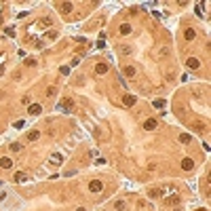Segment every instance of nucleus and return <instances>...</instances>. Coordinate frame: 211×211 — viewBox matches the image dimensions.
Returning <instances> with one entry per match:
<instances>
[{"instance_id":"b1692460","label":"nucleus","mask_w":211,"mask_h":211,"mask_svg":"<svg viewBox=\"0 0 211 211\" xmlns=\"http://www.w3.org/2000/svg\"><path fill=\"white\" fill-rule=\"evenodd\" d=\"M25 66H36V59H32V57H28V59H25Z\"/></svg>"},{"instance_id":"6ab92c4d","label":"nucleus","mask_w":211,"mask_h":211,"mask_svg":"<svg viewBox=\"0 0 211 211\" xmlns=\"http://www.w3.org/2000/svg\"><path fill=\"white\" fill-rule=\"evenodd\" d=\"M152 106H154V108H163V106H165V99H154Z\"/></svg>"},{"instance_id":"5701e85b","label":"nucleus","mask_w":211,"mask_h":211,"mask_svg":"<svg viewBox=\"0 0 211 211\" xmlns=\"http://www.w3.org/2000/svg\"><path fill=\"white\" fill-rule=\"evenodd\" d=\"M57 36H59V34H57V32H55V30H51V32H49V38H51V40H55V38H57Z\"/></svg>"},{"instance_id":"39448f33","label":"nucleus","mask_w":211,"mask_h":211,"mask_svg":"<svg viewBox=\"0 0 211 211\" xmlns=\"http://www.w3.org/2000/svg\"><path fill=\"white\" fill-rule=\"evenodd\" d=\"M163 190H160V188H150V190H148V196L150 198H160V196H163Z\"/></svg>"},{"instance_id":"412c9836","label":"nucleus","mask_w":211,"mask_h":211,"mask_svg":"<svg viewBox=\"0 0 211 211\" xmlns=\"http://www.w3.org/2000/svg\"><path fill=\"white\" fill-rule=\"evenodd\" d=\"M167 203H169V205H177V203H180V196H171V198H167Z\"/></svg>"},{"instance_id":"c85d7f7f","label":"nucleus","mask_w":211,"mask_h":211,"mask_svg":"<svg viewBox=\"0 0 211 211\" xmlns=\"http://www.w3.org/2000/svg\"><path fill=\"white\" fill-rule=\"evenodd\" d=\"M2 74H4V68H2V66H0V76H2Z\"/></svg>"},{"instance_id":"1a4fd4ad","label":"nucleus","mask_w":211,"mask_h":211,"mask_svg":"<svg viewBox=\"0 0 211 211\" xmlns=\"http://www.w3.org/2000/svg\"><path fill=\"white\" fill-rule=\"evenodd\" d=\"M184 38H186V40H194V38H196V32H194L192 28H188L186 32H184Z\"/></svg>"},{"instance_id":"20e7f679","label":"nucleus","mask_w":211,"mask_h":211,"mask_svg":"<svg viewBox=\"0 0 211 211\" xmlns=\"http://www.w3.org/2000/svg\"><path fill=\"white\" fill-rule=\"evenodd\" d=\"M13 182H17V184H23V182H28V175H25L23 171H17L13 175Z\"/></svg>"},{"instance_id":"a211bd4d","label":"nucleus","mask_w":211,"mask_h":211,"mask_svg":"<svg viewBox=\"0 0 211 211\" xmlns=\"http://www.w3.org/2000/svg\"><path fill=\"white\" fill-rule=\"evenodd\" d=\"M51 160H53V163H61V160H63V156H61V154H57V152H55V154H53V156H51Z\"/></svg>"},{"instance_id":"393cba45","label":"nucleus","mask_w":211,"mask_h":211,"mask_svg":"<svg viewBox=\"0 0 211 211\" xmlns=\"http://www.w3.org/2000/svg\"><path fill=\"white\" fill-rule=\"evenodd\" d=\"M55 93H57V89H55V87H49V91H47V95H51V97H53V95H55Z\"/></svg>"},{"instance_id":"9b49d317","label":"nucleus","mask_w":211,"mask_h":211,"mask_svg":"<svg viewBox=\"0 0 211 211\" xmlns=\"http://www.w3.org/2000/svg\"><path fill=\"white\" fill-rule=\"evenodd\" d=\"M72 108H74V101H72V99H66V101L61 104V110H63V112H70Z\"/></svg>"},{"instance_id":"aec40b11","label":"nucleus","mask_w":211,"mask_h":211,"mask_svg":"<svg viewBox=\"0 0 211 211\" xmlns=\"http://www.w3.org/2000/svg\"><path fill=\"white\" fill-rule=\"evenodd\" d=\"M11 150H13V152H19V150H21V144H19V142L11 144Z\"/></svg>"},{"instance_id":"7ed1b4c3","label":"nucleus","mask_w":211,"mask_h":211,"mask_svg":"<svg viewBox=\"0 0 211 211\" xmlns=\"http://www.w3.org/2000/svg\"><path fill=\"white\" fill-rule=\"evenodd\" d=\"M186 66L190 68V70H198V68H201V61H198L196 57H190V59L186 61Z\"/></svg>"},{"instance_id":"f3484780","label":"nucleus","mask_w":211,"mask_h":211,"mask_svg":"<svg viewBox=\"0 0 211 211\" xmlns=\"http://www.w3.org/2000/svg\"><path fill=\"white\" fill-rule=\"evenodd\" d=\"M61 11H63V13H70V11H72V2H63L61 4Z\"/></svg>"},{"instance_id":"a878e982","label":"nucleus","mask_w":211,"mask_h":211,"mask_svg":"<svg viewBox=\"0 0 211 211\" xmlns=\"http://www.w3.org/2000/svg\"><path fill=\"white\" fill-rule=\"evenodd\" d=\"M4 34H7V36H15V30L13 28H7V30H4Z\"/></svg>"},{"instance_id":"4be33fe9","label":"nucleus","mask_w":211,"mask_h":211,"mask_svg":"<svg viewBox=\"0 0 211 211\" xmlns=\"http://www.w3.org/2000/svg\"><path fill=\"white\" fill-rule=\"evenodd\" d=\"M120 53H122V55H129V53H131V49H129L127 45H122V49H120Z\"/></svg>"},{"instance_id":"4468645a","label":"nucleus","mask_w":211,"mask_h":211,"mask_svg":"<svg viewBox=\"0 0 211 211\" xmlns=\"http://www.w3.org/2000/svg\"><path fill=\"white\" fill-rule=\"evenodd\" d=\"M95 72H97V74H106V72H108V66H106V63H99V66L95 68Z\"/></svg>"},{"instance_id":"f257e3e1","label":"nucleus","mask_w":211,"mask_h":211,"mask_svg":"<svg viewBox=\"0 0 211 211\" xmlns=\"http://www.w3.org/2000/svg\"><path fill=\"white\" fill-rule=\"evenodd\" d=\"M89 190H91V192H101V190H104V184L97 182V180H93V182L89 184Z\"/></svg>"},{"instance_id":"423d86ee","label":"nucleus","mask_w":211,"mask_h":211,"mask_svg":"<svg viewBox=\"0 0 211 211\" xmlns=\"http://www.w3.org/2000/svg\"><path fill=\"white\" fill-rule=\"evenodd\" d=\"M192 167H194V160L192 158H184L182 160V169L184 171H192Z\"/></svg>"},{"instance_id":"9d476101","label":"nucleus","mask_w":211,"mask_h":211,"mask_svg":"<svg viewBox=\"0 0 211 211\" xmlns=\"http://www.w3.org/2000/svg\"><path fill=\"white\" fill-rule=\"evenodd\" d=\"M144 129H146V131H150V129H156V120H154V118H148V120L144 122Z\"/></svg>"},{"instance_id":"dca6fc26","label":"nucleus","mask_w":211,"mask_h":211,"mask_svg":"<svg viewBox=\"0 0 211 211\" xmlns=\"http://www.w3.org/2000/svg\"><path fill=\"white\" fill-rule=\"evenodd\" d=\"M190 139H192V137H190L188 133H182V135H180V142H182V144H190Z\"/></svg>"},{"instance_id":"f8f14e48","label":"nucleus","mask_w":211,"mask_h":211,"mask_svg":"<svg viewBox=\"0 0 211 211\" xmlns=\"http://www.w3.org/2000/svg\"><path fill=\"white\" fill-rule=\"evenodd\" d=\"M118 32H120V34H122V36H127V34H131V25H129V23H122V25H120V30H118Z\"/></svg>"},{"instance_id":"ddd939ff","label":"nucleus","mask_w":211,"mask_h":211,"mask_svg":"<svg viewBox=\"0 0 211 211\" xmlns=\"http://www.w3.org/2000/svg\"><path fill=\"white\" fill-rule=\"evenodd\" d=\"M38 137H40V131H30L28 133V142H36Z\"/></svg>"},{"instance_id":"7c9ffc66","label":"nucleus","mask_w":211,"mask_h":211,"mask_svg":"<svg viewBox=\"0 0 211 211\" xmlns=\"http://www.w3.org/2000/svg\"><path fill=\"white\" fill-rule=\"evenodd\" d=\"M76 211H87V209H83V207H78V209H76Z\"/></svg>"},{"instance_id":"f03ea898","label":"nucleus","mask_w":211,"mask_h":211,"mask_svg":"<svg viewBox=\"0 0 211 211\" xmlns=\"http://www.w3.org/2000/svg\"><path fill=\"white\" fill-rule=\"evenodd\" d=\"M135 101H137V97H135V95H131V93L122 95V104H125V106H135Z\"/></svg>"},{"instance_id":"c756f323","label":"nucleus","mask_w":211,"mask_h":211,"mask_svg":"<svg viewBox=\"0 0 211 211\" xmlns=\"http://www.w3.org/2000/svg\"><path fill=\"white\" fill-rule=\"evenodd\" d=\"M2 198H4V192H0V201H2Z\"/></svg>"},{"instance_id":"cd10ccee","label":"nucleus","mask_w":211,"mask_h":211,"mask_svg":"<svg viewBox=\"0 0 211 211\" xmlns=\"http://www.w3.org/2000/svg\"><path fill=\"white\" fill-rule=\"evenodd\" d=\"M23 125H25L23 120H17V122H15V129H21V127H23Z\"/></svg>"},{"instance_id":"2eb2a0df","label":"nucleus","mask_w":211,"mask_h":211,"mask_svg":"<svg viewBox=\"0 0 211 211\" xmlns=\"http://www.w3.org/2000/svg\"><path fill=\"white\" fill-rule=\"evenodd\" d=\"M125 76H129V78L135 76V68H133V66H127V68H125Z\"/></svg>"},{"instance_id":"0eeeda50","label":"nucleus","mask_w":211,"mask_h":211,"mask_svg":"<svg viewBox=\"0 0 211 211\" xmlns=\"http://www.w3.org/2000/svg\"><path fill=\"white\" fill-rule=\"evenodd\" d=\"M28 112H30L32 116H36V114H40V112H42V106L40 104H30V110Z\"/></svg>"},{"instance_id":"bb28decb","label":"nucleus","mask_w":211,"mask_h":211,"mask_svg":"<svg viewBox=\"0 0 211 211\" xmlns=\"http://www.w3.org/2000/svg\"><path fill=\"white\" fill-rule=\"evenodd\" d=\"M116 209H118V211L125 209V201H118V203H116Z\"/></svg>"},{"instance_id":"6e6552de","label":"nucleus","mask_w":211,"mask_h":211,"mask_svg":"<svg viewBox=\"0 0 211 211\" xmlns=\"http://www.w3.org/2000/svg\"><path fill=\"white\" fill-rule=\"evenodd\" d=\"M0 167H2V169H11V167H13V160H11L9 156H2V158H0Z\"/></svg>"}]
</instances>
